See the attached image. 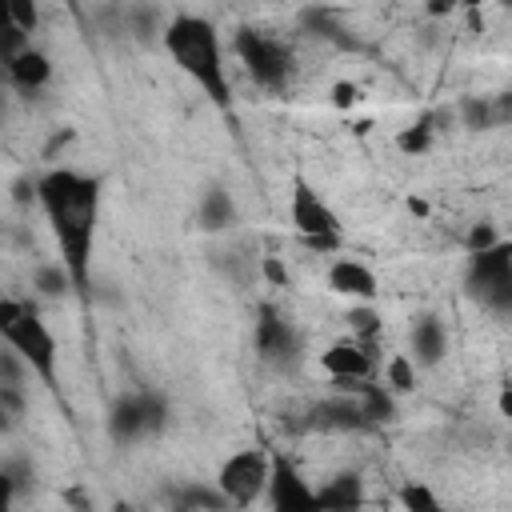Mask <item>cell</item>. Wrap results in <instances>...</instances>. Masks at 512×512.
<instances>
[{
  "instance_id": "1",
  "label": "cell",
  "mask_w": 512,
  "mask_h": 512,
  "mask_svg": "<svg viewBox=\"0 0 512 512\" xmlns=\"http://www.w3.org/2000/svg\"><path fill=\"white\" fill-rule=\"evenodd\" d=\"M36 204L44 208L52 236L60 244V264L68 268L72 284H88L92 244H96V216H100V180L80 176L72 168H52L36 180Z\"/></svg>"
},
{
  "instance_id": "2",
  "label": "cell",
  "mask_w": 512,
  "mask_h": 512,
  "mask_svg": "<svg viewBox=\"0 0 512 512\" xmlns=\"http://www.w3.org/2000/svg\"><path fill=\"white\" fill-rule=\"evenodd\" d=\"M164 52L172 56V64L216 104L228 108L232 104V84L224 72V52H220V36L216 24L204 16H172L160 32Z\"/></svg>"
},
{
  "instance_id": "3",
  "label": "cell",
  "mask_w": 512,
  "mask_h": 512,
  "mask_svg": "<svg viewBox=\"0 0 512 512\" xmlns=\"http://www.w3.org/2000/svg\"><path fill=\"white\" fill-rule=\"evenodd\" d=\"M468 292L492 312H512V244L508 240L468 252Z\"/></svg>"
},
{
  "instance_id": "4",
  "label": "cell",
  "mask_w": 512,
  "mask_h": 512,
  "mask_svg": "<svg viewBox=\"0 0 512 512\" xmlns=\"http://www.w3.org/2000/svg\"><path fill=\"white\" fill-rule=\"evenodd\" d=\"M232 48H236V56H240L244 72H248L260 88L280 92V88L288 84V76H292V52H288L280 40H272L268 32H260V28H248V24H244V28H236Z\"/></svg>"
},
{
  "instance_id": "5",
  "label": "cell",
  "mask_w": 512,
  "mask_h": 512,
  "mask_svg": "<svg viewBox=\"0 0 512 512\" xmlns=\"http://www.w3.org/2000/svg\"><path fill=\"white\" fill-rule=\"evenodd\" d=\"M288 220L292 228L300 232V240L316 252H332L340 248V216L328 208V200L304 180L296 176L292 180V208H288Z\"/></svg>"
},
{
  "instance_id": "6",
  "label": "cell",
  "mask_w": 512,
  "mask_h": 512,
  "mask_svg": "<svg viewBox=\"0 0 512 512\" xmlns=\"http://www.w3.org/2000/svg\"><path fill=\"white\" fill-rule=\"evenodd\" d=\"M168 428V400L160 392L120 396L108 412V436L116 444H136L140 436H156Z\"/></svg>"
},
{
  "instance_id": "7",
  "label": "cell",
  "mask_w": 512,
  "mask_h": 512,
  "mask_svg": "<svg viewBox=\"0 0 512 512\" xmlns=\"http://www.w3.org/2000/svg\"><path fill=\"white\" fill-rule=\"evenodd\" d=\"M0 340L24 356L28 372L40 376V384L56 388V356H60V352H56V336H52V328L40 320V312H36L32 304H28V312H24Z\"/></svg>"
},
{
  "instance_id": "8",
  "label": "cell",
  "mask_w": 512,
  "mask_h": 512,
  "mask_svg": "<svg viewBox=\"0 0 512 512\" xmlns=\"http://www.w3.org/2000/svg\"><path fill=\"white\" fill-rule=\"evenodd\" d=\"M268 472H272V460H268L264 448H240L236 456H228V460L220 464L216 488L228 496V504L248 508V504H256V496L264 492Z\"/></svg>"
},
{
  "instance_id": "9",
  "label": "cell",
  "mask_w": 512,
  "mask_h": 512,
  "mask_svg": "<svg viewBox=\"0 0 512 512\" xmlns=\"http://www.w3.org/2000/svg\"><path fill=\"white\" fill-rule=\"evenodd\" d=\"M300 348V336L292 328L288 316H280L272 304H260V316H256V352L268 360V364H288Z\"/></svg>"
},
{
  "instance_id": "10",
  "label": "cell",
  "mask_w": 512,
  "mask_h": 512,
  "mask_svg": "<svg viewBox=\"0 0 512 512\" xmlns=\"http://www.w3.org/2000/svg\"><path fill=\"white\" fill-rule=\"evenodd\" d=\"M264 496H268V504H272L276 512H300V508H312V488L304 484V476H300L288 460H272Z\"/></svg>"
},
{
  "instance_id": "11",
  "label": "cell",
  "mask_w": 512,
  "mask_h": 512,
  "mask_svg": "<svg viewBox=\"0 0 512 512\" xmlns=\"http://www.w3.org/2000/svg\"><path fill=\"white\" fill-rule=\"evenodd\" d=\"M320 364H324V372L332 376V380H352V376H372V368H376V356H372V340H340V344H332L324 356H320Z\"/></svg>"
},
{
  "instance_id": "12",
  "label": "cell",
  "mask_w": 512,
  "mask_h": 512,
  "mask_svg": "<svg viewBox=\"0 0 512 512\" xmlns=\"http://www.w3.org/2000/svg\"><path fill=\"white\" fill-rule=\"evenodd\" d=\"M312 424L316 428H328V432H360V428H372L360 400L348 396V392H336L332 400H320L312 408Z\"/></svg>"
},
{
  "instance_id": "13",
  "label": "cell",
  "mask_w": 512,
  "mask_h": 512,
  "mask_svg": "<svg viewBox=\"0 0 512 512\" xmlns=\"http://www.w3.org/2000/svg\"><path fill=\"white\" fill-rule=\"evenodd\" d=\"M328 288L340 292V296L364 300V304L376 300V276H372V268L360 264V260H352V256H344V260H336L328 268Z\"/></svg>"
},
{
  "instance_id": "14",
  "label": "cell",
  "mask_w": 512,
  "mask_h": 512,
  "mask_svg": "<svg viewBox=\"0 0 512 512\" xmlns=\"http://www.w3.org/2000/svg\"><path fill=\"white\" fill-rule=\"evenodd\" d=\"M4 68H8L12 84L24 88V92H36V88H44V84L52 80V60H48L40 48H32V44H24L20 52H12V56L4 60Z\"/></svg>"
},
{
  "instance_id": "15",
  "label": "cell",
  "mask_w": 512,
  "mask_h": 512,
  "mask_svg": "<svg viewBox=\"0 0 512 512\" xmlns=\"http://www.w3.org/2000/svg\"><path fill=\"white\" fill-rule=\"evenodd\" d=\"M364 504V480L356 472L332 476L324 488H312V508H332V512H352Z\"/></svg>"
},
{
  "instance_id": "16",
  "label": "cell",
  "mask_w": 512,
  "mask_h": 512,
  "mask_svg": "<svg viewBox=\"0 0 512 512\" xmlns=\"http://www.w3.org/2000/svg\"><path fill=\"white\" fill-rule=\"evenodd\" d=\"M196 220L204 232H224L236 224V200L224 184H208L204 196H200V208H196Z\"/></svg>"
},
{
  "instance_id": "17",
  "label": "cell",
  "mask_w": 512,
  "mask_h": 512,
  "mask_svg": "<svg viewBox=\"0 0 512 512\" xmlns=\"http://www.w3.org/2000/svg\"><path fill=\"white\" fill-rule=\"evenodd\" d=\"M444 352H448V332H444V324H440L436 316H420V320L412 324V364L432 368V364H440Z\"/></svg>"
},
{
  "instance_id": "18",
  "label": "cell",
  "mask_w": 512,
  "mask_h": 512,
  "mask_svg": "<svg viewBox=\"0 0 512 512\" xmlns=\"http://www.w3.org/2000/svg\"><path fill=\"white\" fill-rule=\"evenodd\" d=\"M172 508H180V512H196V508H204V512H220V508H228V496L220 492V488H208V484H184L176 496H172Z\"/></svg>"
},
{
  "instance_id": "19",
  "label": "cell",
  "mask_w": 512,
  "mask_h": 512,
  "mask_svg": "<svg viewBox=\"0 0 512 512\" xmlns=\"http://www.w3.org/2000/svg\"><path fill=\"white\" fill-rule=\"evenodd\" d=\"M32 288H36L40 296H64V292H72L76 284H72V276H68L64 264H40V268L32 272Z\"/></svg>"
},
{
  "instance_id": "20",
  "label": "cell",
  "mask_w": 512,
  "mask_h": 512,
  "mask_svg": "<svg viewBox=\"0 0 512 512\" xmlns=\"http://www.w3.org/2000/svg\"><path fill=\"white\" fill-rule=\"evenodd\" d=\"M432 132H436V128H432V116H420V120H412L408 128L396 132V148L408 152V156H420V152H428Z\"/></svg>"
},
{
  "instance_id": "21",
  "label": "cell",
  "mask_w": 512,
  "mask_h": 512,
  "mask_svg": "<svg viewBox=\"0 0 512 512\" xmlns=\"http://www.w3.org/2000/svg\"><path fill=\"white\" fill-rule=\"evenodd\" d=\"M128 28H132L140 40H160V32H164L160 8H152V4H128Z\"/></svg>"
},
{
  "instance_id": "22",
  "label": "cell",
  "mask_w": 512,
  "mask_h": 512,
  "mask_svg": "<svg viewBox=\"0 0 512 512\" xmlns=\"http://www.w3.org/2000/svg\"><path fill=\"white\" fill-rule=\"evenodd\" d=\"M304 24L316 28V36H324V40H332V44H340V48H356V40L344 36V32L332 24V12H324V8H308V12H304Z\"/></svg>"
},
{
  "instance_id": "23",
  "label": "cell",
  "mask_w": 512,
  "mask_h": 512,
  "mask_svg": "<svg viewBox=\"0 0 512 512\" xmlns=\"http://www.w3.org/2000/svg\"><path fill=\"white\" fill-rule=\"evenodd\" d=\"M384 384L392 392H412L416 388V364H412V356H392L388 368H384Z\"/></svg>"
},
{
  "instance_id": "24",
  "label": "cell",
  "mask_w": 512,
  "mask_h": 512,
  "mask_svg": "<svg viewBox=\"0 0 512 512\" xmlns=\"http://www.w3.org/2000/svg\"><path fill=\"white\" fill-rule=\"evenodd\" d=\"M24 48V32L12 24V12H8V0H0V60H8L12 52Z\"/></svg>"
},
{
  "instance_id": "25",
  "label": "cell",
  "mask_w": 512,
  "mask_h": 512,
  "mask_svg": "<svg viewBox=\"0 0 512 512\" xmlns=\"http://www.w3.org/2000/svg\"><path fill=\"white\" fill-rule=\"evenodd\" d=\"M400 504L412 508V512H436V508H440L436 492L424 488V484H404V488H400Z\"/></svg>"
},
{
  "instance_id": "26",
  "label": "cell",
  "mask_w": 512,
  "mask_h": 512,
  "mask_svg": "<svg viewBox=\"0 0 512 512\" xmlns=\"http://www.w3.org/2000/svg\"><path fill=\"white\" fill-rule=\"evenodd\" d=\"M24 376H28L24 356L4 344V348H0V384H24Z\"/></svg>"
},
{
  "instance_id": "27",
  "label": "cell",
  "mask_w": 512,
  "mask_h": 512,
  "mask_svg": "<svg viewBox=\"0 0 512 512\" xmlns=\"http://www.w3.org/2000/svg\"><path fill=\"white\" fill-rule=\"evenodd\" d=\"M8 12H12V24L28 36V32H36V24H40V8H36V0H8Z\"/></svg>"
},
{
  "instance_id": "28",
  "label": "cell",
  "mask_w": 512,
  "mask_h": 512,
  "mask_svg": "<svg viewBox=\"0 0 512 512\" xmlns=\"http://www.w3.org/2000/svg\"><path fill=\"white\" fill-rule=\"evenodd\" d=\"M348 324H352V332L364 336V340H376V332H380V320H376L372 308H352V312H348Z\"/></svg>"
},
{
  "instance_id": "29",
  "label": "cell",
  "mask_w": 512,
  "mask_h": 512,
  "mask_svg": "<svg viewBox=\"0 0 512 512\" xmlns=\"http://www.w3.org/2000/svg\"><path fill=\"white\" fill-rule=\"evenodd\" d=\"M500 240V232L488 224V220H480V224H472L468 228V236H464V244H468V252H480V248H488V244H496Z\"/></svg>"
},
{
  "instance_id": "30",
  "label": "cell",
  "mask_w": 512,
  "mask_h": 512,
  "mask_svg": "<svg viewBox=\"0 0 512 512\" xmlns=\"http://www.w3.org/2000/svg\"><path fill=\"white\" fill-rule=\"evenodd\" d=\"M0 468H4V476L12 480V488H16V496H20V492L28 488V480H32V464H28V460H4Z\"/></svg>"
},
{
  "instance_id": "31",
  "label": "cell",
  "mask_w": 512,
  "mask_h": 512,
  "mask_svg": "<svg viewBox=\"0 0 512 512\" xmlns=\"http://www.w3.org/2000/svg\"><path fill=\"white\" fill-rule=\"evenodd\" d=\"M0 408L16 420L24 412V384H0Z\"/></svg>"
},
{
  "instance_id": "32",
  "label": "cell",
  "mask_w": 512,
  "mask_h": 512,
  "mask_svg": "<svg viewBox=\"0 0 512 512\" xmlns=\"http://www.w3.org/2000/svg\"><path fill=\"white\" fill-rule=\"evenodd\" d=\"M24 312H28V304H24V300L0 296V336H4V332H8V328H12V324L24 316Z\"/></svg>"
},
{
  "instance_id": "33",
  "label": "cell",
  "mask_w": 512,
  "mask_h": 512,
  "mask_svg": "<svg viewBox=\"0 0 512 512\" xmlns=\"http://www.w3.org/2000/svg\"><path fill=\"white\" fill-rule=\"evenodd\" d=\"M356 100H360V84H348V80L332 84V104H336V108H352Z\"/></svg>"
},
{
  "instance_id": "34",
  "label": "cell",
  "mask_w": 512,
  "mask_h": 512,
  "mask_svg": "<svg viewBox=\"0 0 512 512\" xmlns=\"http://www.w3.org/2000/svg\"><path fill=\"white\" fill-rule=\"evenodd\" d=\"M260 268H264V276H268L272 284H288V268H284L276 256H264V260H260Z\"/></svg>"
},
{
  "instance_id": "35",
  "label": "cell",
  "mask_w": 512,
  "mask_h": 512,
  "mask_svg": "<svg viewBox=\"0 0 512 512\" xmlns=\"http://www.w3.org/2000/svg\"><path fill=\"white\" fill-rule=\"evenodd\" d=\"M424 8H428V16H448L452 8H460V0H428Z\"/></svg>"
},
{
  "instance_id": "36",
  "label": "cell",
  "mask_w": 512,
  "mask_h": 512,
  "mask_svg": "<svg viewBox=\"0 0 512 512\" xmlns=\"http://www.w3.org/2000/svg\"><path fill=\"white\" fill-rule=\"evenodd\" d=\"M12 500H16V488H12V480H8V476H4V468H0V512H4Z\"/></svg>"
},
{
  "instance_id": "37",
  "label": "cell",
  "mask_w": 512,
  "mask_h": 512,
  "mask_svg": "<svg viewBox=\"0 0 512 512\" xmlns=\"http://www.w3.org/2000/svg\"><path fill=\"white\" fill-rule=\"evenodd\" d=\"M16 200H20V204L36 200V180H16Z\"/></svg>"
},
{
  "instance_id": "38",
  "label": "cell",
  "mask_w": 512,
  "mask_h": 512,
  "mask_svg": "<svg viewBox=\"0 0 512 512\" xmlns=\"http://www.w3.org/2000/svg\"><path fill=\"white\" fill-rule=\"evenodd\" d=\"M500 412H504V416H508V412H512V396H508V388H504V392H500Z\"/></svg>"
},
{
  "instance_id": "39",
  "label": "cell",
  "mask_w": 512,
  "mask_h": 512,
  "mask_svg": "<svg viewBox=\"0 0 512 512\" xmlns=\"http://www.w3.org/2000/svg\"><path fill=\"white\" fill-rule=\"evenodd\" d=\"M408 208H412L416 216H424V212H428V204H424V200H408Z\"/></svg>"
},
{
  "instance_id": "40",
  "label": "cell",
  "mask_w": 512,
  "mask_h": 512,
  "mask_svg": "<svg viewBox=\"0 0 512 512\" xmlns=\"http://www.w3.org/2000/svg\"><path fill=\"white\" fill-rule=\"evenodd\" d=\"M8 428H12V416H8L4 408H0V432H8Z\"/></svg>"
},
{
  "instance_id": "41",
  "label": "cell",
  "mask_w": 512,
  "mask_h": 512,
  "mask_svg": "<svg viewBox=\"0 0 512 512\" xmlns=\"http://www.w3.org/2000/svg\"><path fill=\"white\" fill-rule=\"evenodd\" d=\"M460 4H464V8H480V0H460Z\"/></svg>"
},
{
  "instance_id": "42",
  "label": "cell",
  "mask_w": 512,
  "mask_h": 512,
  "mask_svg": "<svg viewBox=\"0 0 512 512\" xmlns=\"http://www.w3.org/2000/svg\"><path fill=\"white\" fill-rule=\"evenodd\" d=\"M496 4H500V8H508V4H512V0H496Z\"/></svg>"
}]
</instances>
